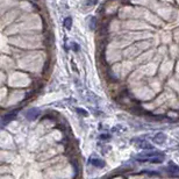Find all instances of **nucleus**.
Segmentation results:
<instances>
[{"instance_id":"2","label":"nucleus","mask_w":179,"mask_h":179,"mask_svg":"<svg viewBox=\"0 0 179 179\" xmlns=\"http://www.w3.org/2000/svg\"><path fill=\"white\" fill-rule=\"evenodd\" d=\"M15 117H16V112H15V111H13V112H11V113H7V114H5V115L1 117V125H3V127H5L8 122L13 121Z\"/></svg>"},{"instance_id":"9","label":"nucleus","mask_w":179,"mask_h":179,"mask_svg":"<svg viewBox=\"0 0 179 179\" xmlns=\"http://www.w3.org/2000/svg\"><path fill=\"white\" fill-rule=\"evenodd\" d=\"M63 24H64V27H65L66 29H71V27H72V19H71L70 16L65 18V19H64Z\"/></svg>"},{"instance_id":"12","label":"nucleus","mask_w":179,"mask_h":179,"mask_svg":"<svg viewBox=\"0 0 179 179\" xmlns=\"http://www.w3.org/2000/svg\"><path fill=\"white\" fill-rule=\"evenodd\" d=\"M76 111H77V112H78V113H80V114H81V115H87V113H86V112H85V111H81V109H80V108H77V109H76Z\"/></svg>"},{"instance_id":"14","label":"nucleus","mask_w":179,"mask_h":179,"mask_svg":"<svg viewBox=\"0 0 179 179\" xmlns=\"http://www.w3.org/2000/svg\"><path fill=\"white\" fill-rule=\"evenodd\" d=\"M108 1H112V0H108Z\"/></svg>"},{"instance_id":"4","label":"nucleus","mask_w":179,"mask_h":179,"mask_svg":"<svg viewBox=\"0 0 179 179\" xmlns=\"http://www.w3.org/2000/svg\"><path fill=\"white\" fill-rule=\"evenodd\" d=\"M154 142L155 143H157V144H162V143H164L165 142V140H166V136L163 134V133H157L155 136H154Z\"/></svg>"},{"instance_id":"5","label":"nucleus","mask_w":179,"mask_h":179,"mask_svg":"<svg viewBox=\"0 0 179 179\" xmlns=\"http://www.w3.org/2000/svg\"><path fill=\"white\" fill-rule=\"evenodd\" d=\"M90 162H91L92 165H94L97 167H104L105 166V162L99 159V158H91V161H90Z\"/></svg>"},{"instance_id":"13","label":"nucleus","mask_w":179,"mask_h":179,"mask_svg":"<svg viewBox=\"0 0 179 179\" xmlns=\"http://www.w3.org/2000/svg\"><path fill=\"white\" fill-rule=\"evenodd\" d=\"M100 138H101V140H107V138H109V135H108V134H104V135L100 136Z\"/></svg>"},{"instance_id":"10","label":"nucleus","mask_w":179,"mask_h":179,"mask_svg":"<svg viewBox=\"0 0 179 179\" xmlns=\"http://www.w3.org/2000/svg\"><path fill=\"white\" fill-rule=\"evenodd\" d=\"M98 1L97 0H87L86 3H84V6H86V7H90V6H93V5H96Z\"/></svg>"},{"instance_id":"11","label":"nucleus","mask_w":179,"mask_h":179,"mask_svg":"<svg viewBox=\"0 0 179 179\" xmlns=\"http://www.w3.org/2000/svg\"><path fill=\"white\" fill-rule=\"evenodd\" d=\"M71 48H72V50H75V51H79V45H78L76 42H73V43H72Z\"/></svg>"},{"instance_id":"6","label":"nucleus","mask_w":179,"mask_h":179,"mask_svg":"<svg viewBox=\"0 0 179 179\" xmlns=\"http://www.w3.org/2000/svg\"><path fill=\"white\" fill-rule=\"evenodd\" d=\"M138 146L141 148V149H153V145L149 143V142H146V141H140L138 142Z\"/></svg>"},{"instance_id":"7","label":"nucleus","mask_w":179,"mask_h":179,"mask_svg":"<svg viewBox=\"0 0 179 179\" xmlns=\"http://www.w3.org/2000/svg\"><path fill=\"white\" fill-rule=\"evenodd\" d=\"M88 27L90 29H94L97 27V18L96 16H91L88 20Z\"/></svg>"},{"instance_id":"8","label":"nucleus","mask_w":179,"mask_h":179,"mask_svg":"<svg viewBox=\"0 0 179 179\" xmlns=\"http://www.w3.org/2000/svg\"><path fill=\"white\" fill-rule=\"evenodd\" d=\"M52 42H54V36H52V34H51V33L47 34V35H45V40H44L45 45H51Z\"/></svg>"},{"instance_id":"3","label":"nucleus","mask_w":179,"mask_h":179,"mask_svg":"<svg viewBox=\"0 0 179 179\" xmlns=\"http://www.w3.org/2000/svg\"><path fill=\"white\" fill-rule=\"evenodd\" d=\"M39 114H40L39 109L32 108V109H29V111L26 113V116H27V119H29V120H35V119L39 116Z\"/></svg>"},{"instance_id":"1","label":"nucleus","mask_w":179,"mask_h":179,"mask_svg":"<svg viewBox=\"0 0 179 179\" xmlns=\"http://www.w3.org/2000/svg\"><path fill=\"white\" fill-rule=\"evenodd\" d=\"M140 162H149V163H162L164 161V155L158 153H150V154H144L136 157Z\"/></svg>"}]
</instances>
